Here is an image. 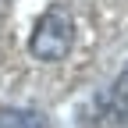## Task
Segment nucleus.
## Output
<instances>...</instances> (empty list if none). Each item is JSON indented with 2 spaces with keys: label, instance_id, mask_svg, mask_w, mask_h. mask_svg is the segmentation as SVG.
Masks as SVG:
<instances>
[{
  "label": "nucleus",
  "instance_id": "nucleus-1",
  "mask_svg": "<svg viewBox=\"0 0 128 128\" xmlns=\"http://www.w3.org/2000/svg\"><path fill=\"white\" fill-rule=\"evenodd\" d=\"M71 39H75L71 14L64 11V7H50V11H43V18L36 22V28H32L28 50H32L36 60L54 64V60H60L64 54L71 50Z\"/></svg>",
  "mask_w": 128,
  "mask_h": 128
},
{
  "label": "nucleus",
  "instance_id": "nucleus-3",
  "mask_svg": "<svg viewBox=\"0 0 128 128\" xmlns=\"http://www.w3.org/2000/svg\"><path fill=\"white\" fill-rule=\"evenodd\" d=\"M0 128H50V121H46V114H39V110L7 107V110H0Z\"/></svg>",
  "mask_w": 128,
  "mask_h": 128
},
{
  "label": "nucleus",
  "instance_id": "nucleus-2",
  "mask_svg": "<svg viewBox=\"0 0 128 128\" xmlns=\"http://www.w3.org/2000/svg\"><path fill=\"white\" fill-rule=\"evenodd\" d=\"M100 107H103V114L114 121V124L128 121V64L121 68V75L114 78V86L100 96Z\"/></svg>",
  "mask_w": 128,
  "mask_h": 128
}]
</instances>
